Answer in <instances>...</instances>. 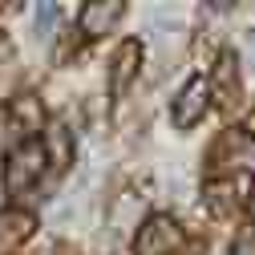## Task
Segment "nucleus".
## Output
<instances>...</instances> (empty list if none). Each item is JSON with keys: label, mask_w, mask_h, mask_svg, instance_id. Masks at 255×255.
Returning <instances> with one entry per match:
<instances>
[{"label": "nucleus", "mask_w": 255, "mask_h": 255, "mask_svg": "<svg viewBox=\"0 0 255 255\" xmlns=\"http://www.w3.org/2000/svg\"><path fill=\"white\" fill-rule=\"evenodd\" d=\"M211 174H239L255 170V138L247 130H223L215 138V150L207 154Z\"/></svg>", "instance_id": "1"}, {"label": "nucleus", "mask_w": 255, "mask_h": 255, "mask_svg": "<svg viewBox=\"0 0 255 255\" xmlns=\"http://www.w3.org/2000/svg\"><path fill=\"white\" fill-rule=\"evenodd\" d=\"M41 166H45V146L41 142H20L8 150V162H4V186L8 195H20L28 190L37 178H41Z\"/></svg>", "instance_id": "2"}, {"label": "nucleus", "mask_w": 255, "mask_h": 255, "mask_svg": "<svg viewBox=\"0 0 255 255\" xmlns=\"http://www.w3.org/2000/svg\"><path fill=\"white\" fill-rule=\"evenodd\" d=\"M182 247V231L170 215H154L142 223L138 231V243H134V255H174Z\"/></svg>", "instance_id": "3"}, {"label": "nucleus", "mask_w": 255, "mask_h": 255, "mask_svg": "<svg viewBox=\"0 0 255 255\" xmlns=\"http://www.w3.org/2000/svg\"><path fill=\"white\" fill-rule=\"evenodd\" d=\"M207 102H211V85H207V77H190V81L182 85V93L174 98V126H178V130H190L195 122H203Z\"/></svg>", "instance_id": "4"}, {"label": "nucleus", "mask_w": 255, "mask_h": 255, "mask_svg": "<svg viewBox=\"0 0 255 255\" xmlns=\"http://www.w3.org/2000/svg\"><path fill=\"white\" fill-rule=\"evenodd\" d=\"M122 0H93V4H85V12H81V33L85 37H106L110 28L118 24V16H122Z\"/></svg>", "instance_id": "5"}, {"label": "nucleus", "mask_w": 255, "mask_h": 255, "mask_svg": "<svg viewBox=\"0 0 255 255\" xmlns=\"http://www.w3.org/2000/svg\"><path fill=\"white\" fill-rule=\"evenodd\" d=\"M33 227H37V219L28 211H0V255L12 251L16 243H24L33 235Z\"/></svg>", "instance_id": "6"}, {"label": "nucleus", "mask_w": 255, "mask_h": 255, "mask_svg": "<svg viewBox=\"0 0 255 255\" xmlns=\"http://www.w3.org/2000/svg\"><path fill=\"white\" fill-rule=\"evenodd\" d=\"M207 85H215L223 110H235V106H239V77H235V57H231V53H223V57H219L215 77H211Z\"/></svg>", "instance_id": "7"}, {"label": "nucleus", "mask_w": 255, "mask_h": 255, "mask_svg": "<svg viewBox=\"0 0 255 255\" xmlns=\"http://www.w3.org/2000/svg\"><path fill=\"white\" fill-rule=\"evenodd\" d=\"M138 65H142V49H138V41H126V45L118 49V57H114L110 89H114V93H126V89H130V81H134V73H138Z\"/></svg>", "instance_id": "8"}, {"label": "nucleus", "mask_w": 255, "mask_h": 255, "mask_svg": "<svg viewBox=\"0 0 255 255\" xmlns=\"http://www.w3.org/2000/svg\"><path fill=\"white\" fill-rule=\"evenodd\" d=\"M45 146V162H53L57 170H65L73 162V142H69V130H65V122H53L49 126V142Z\"/></svg>", "instance_id": "9"}, {"label": "nucleus", "mask_w": 255, "mask_h": 255, "mask_svg": "<svg viewBox=\"0 0 255 255\" xmlns=\"http://www.w3.org/2000/svg\"><path fill=\"white\" fill-rule=\"evenodd\" d=\"M12 126L24 130V134L41 130V102H37V98H20V102L12 106Z\"/></svg>", "instance_id": "10"}, {"label": "nucleus", "mask_w": 255, "mask_h": 255, "mask_svg": "<svg viewBox=\"0 0 255 255\" xmlns=\"http://www.w3.org/2000/svg\"><path fill=\"white\" fill-rule=\"evenodd\" d=\"M57 20H61V8H57V4H41L37 20H33V33H37V41H41V45H45V41H53Z\"/></svg>", "instance_id": "11"}, {"label": "nucleus", "mask_w": 255, "mask_h": 255, "mask_svg": "<svg viewBox=\"0 0 255 255\" xmlns=\"http://www.w3.org/2000/svg\"><path fill=\"white\" fill-rule=\"evenodd\" d=\"M231 255H255V231H239L231 243Z\"/></svg>", "instance_id": "12"}, {"label": "nucleus", "mask_w": 255, "mask_h": 255, "mask_svg": "<svg viewBox=\"0 0 255 255\" xmlns=\"http://www.w3.org/2000/svg\"><path fill=\"white\" fill-rule=\"evenodd\" d=\"M247 61H251V69H255V33H251V41H247Z\"/></svg>", "instance_id": "13"}, {"label": "nucleus", "mask_w": 255, "mask_h": 255, "mask_svg": "<svg viewBox=\"0 0 255 255\" xmlns=\"http://www.w3.org/2000/svg\"><path fill=\"white\" fill-rule=\"evenodd\" d=\"M251 215H255V186H251Z\"/></svg>", "instance_id": "14"}]
</instances>
